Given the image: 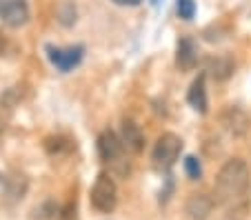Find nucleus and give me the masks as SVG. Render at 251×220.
I'll return each instance as SVG.
<instances>
[{"mask_svg": "<svg viewBox=\"0 0 251 220\" xmlns=\"http://www.w3.org/2000/svg\"><path fill=\"white\" fill-rule=\"evenodd\" d=\"M242 111L240 109H229L227 111V116H225V122H227V127L231 129V134H236V136H240V134H245L247 131V122L249 120H240L238 122V118H242Z\"/></svg>", "mask_w": 251, "mask_h": 220, "instance_id": "nucleus-11", "label": "nucleus"}, {"mask_svg": "<svg viewBox=\"0 0 251 220\" xmlns=\"http://www.w3.org/2000/svg\"><path fill=\"white\" fill-rule=\"evenodd\" d=\"M123 145L133 153L142 151V147H145V136H142L140 127L133 120H125L123 122Z\"/></svg>", "mask_w": 251, "mask_h": 220, "instance_id": "nucleus-10", "label": "nucleus"}, {"mask_svg": "<svg viewBox=\"0 0 251 220\" xmlns=\"http://www.w3.org/2000/svg\"><path fill=\"white\" fill-rule=\"evenodd\" d=\"M198 45L191 38H182L178 40V47H176V65L180 67V72H191V69L198 65Z\"/></svg>", "mask_w": 251, "mask_h": 220, "instance_id": "nucleus-7", "label": "nucleus"}, {"mask_svg": "<svg viewBox=\"0 0 251 220\" xmlns=\"http://www.w3.org/2000/svg\"><path fill=\"white\" fill-rule=\"evenodd\" d=\"M185 171H187V176H189L191 180H198V178L202 176V167H200V160L196 158V156H187Z\"/></svg>", "mask_w": 251, "mask_h": 220, "instance_id": "nucleus-13", "label": "nucleus"}, {"mask_svg": "<svg viewBox=\"0 0 251 220\" xmlns=\"http://www.w3.org/2000/svg\"><path fill=\"white\" fill-rule=\"evenodd\" d=\"M123 138H118L111 129H104L98 136V153L104 163H118L123 158Z\"/></svg>", "mask_w": 251, "mask_h": 220, "instance_id": "nucleus-6", "label": "nucleus"}, {"mask_svg": "<svg viewBox=\"0 0 251 220\" xmlns=\"http://www.w3.org/2000/svg\"><path fill=\"white\" fill-rule=\"evenodd\" d=\"M5 194H7V182H5V178L0 176V198L5 196Z\"/></svg>", "mask_w": 251, "mask_h": 220, "instance_id": "nucleus-17", "label": "nucleus"}, {"mask_svg": "<svg viewBox=\"0 0 251 220\" xmlns=\"http://www.w3.org/2000/svg\"><path fill=\"white\" fill-rule=\"evenodd\" d=\"M91 207L100 214H111L118 205V187L109 173H100L91 187Z\"/></svg>", "mask_w": 251, "mask_h": 220, "instance_id": "nucleus-3", "label": "nucleus"}, {"mask_svg": "<svg viewBox=\"0 0 251 220\" xmlns=\"http://www.w3.org/2000/svg\"><path fill=\"white\" fill-rule=\"evenodd\" d=\"M251 173L249 167L242 158H231L220 167L218 176H216V185H213V194L216 200L225 207L238 205L240 200H245L247 192H249Z\"/></svg>", "mask_w": 251, "mask_h": 220, "instance_id": "nucleus-1", "label": "nucleus"}, {"mask_svg": "<svg viewBox=\"0 0 251 220\" xmlns=\"http://www.w3.org/2000/svg\"><path fill=\"white\" fill-rule=\"evenodd\" d=\"M47 58L58 72L67 73L71 69H76L85 58V47L82 45H71V47H53L47 45Z\"/></svg>", "mask_w": 251, "mask_h": 220, "instance_id": "nucleus-4", "label": "nucleus"}, {"mask_svg": "<svg viewBox=\"0 0 251 220\" xmlns=\"http://www.w3.org/2000/svg\"><path fill=\"white\" fill-rule=\"evenodd\" d=\"M0 20L11 29L25 27L29 23L27 0H0Z\"/></svg>", "mask_w": 251, "mask_h": 220, "instance_id": "nucleus-5", "label": "nucleus"}, {"mask_svg": "<svg viewBox=\"0 0 251 220\" xmlns=\"http://www.w3.org/2000/svg\"><path fill=\"white\" fill-rule=\"evenodd\" d=\"M5 47V40H2V36H0V49Z\"/></svg>", "mask_w": 251, "mask_h": 220, "instance_id": "nucleus-18", "label": "nucleus"}, {"mask_svg": "<svg viewBox=\"0 0 251 220\" xmlns=\"http://www.w3.org/2000/svg\"><path fill=\"white\" fill-rule=\"evenodd\" d=\"M176 9H178V16L182 20H191L196 16V2L194 0H178Z\"/></svg>", "mask_w": 251, "mask_h": 220, "instance_id": "nucleus-14", "label": "nucleus"}, {"mask_svg": "<svg viewBox=\"0 0 251 220\" xmlns=\"http://www.w3.org/2000/svg\"><path fill=\"white\" fill-rule=\"evenodd\" d=\"M74 218H76V211H74V207H71V205L58 214V220H74Z\"/></svg>", "mask_w": 251, "mask_h": 220, "instance_id": "nucleus-15", "label": "nucleus"}, {"mask_svg": "<svg viewBox=\"0 0 251 220\" xmlns=\"http://www.w3.org/2000/svg\"><path fill=\"white\" fill-rule=\"evenodd\" d=\"M213 65V76L216 78H220V80H225V78H229L233 73V60L231 58H227V56H220V58H216V60L211 62Z\"/></svg>", "mask_w": 251, "mask_h": 220, "instance_id": "nucleus-12", "label": "nucleus"}, {"mask_svg": "<svg viewBox=\"0 0 251 220\" xmlns=\"http://www.w3.org/2000/svg\"><path fill=\"white\" fill-rule=\"evenodd\" d=\"M114 2L120 7H136V5H140L142 0H114Z\"/></svg>", "mask_w": 251, "mask_h": 220, "instance_id": "nucleus-16", "label": "nucleus"}, {"mask_svg": "<svg viewBox=\"0 0 251 220\" xmlns=\"http://www.w3.org/2000/svg\"><path fill=\"white\" fill-rule=\"evenodd\" d=\"M213 198H209L207 194H191L185 202V211L191 220H207L213 211Z\"/></svg>", "mask_w": 251, "mask_h": 220, "instance_id": "nucleus-8", "label": "nucleus"}, {"mask_svg": "<svg viewBox=\"0 0 251 220\" xmlns=\"http://www.w3.org/2000/svg\"><path fill=\"white\" fill-rule=\"evenodd\" d=\"M180 153H182L180 136L167 131V134H162L160 138L156 140V147H153V153H151L153 167L160 169V171H167V169H171L176 163H178Z\"/></svg>", "mask_w": 251, "mask_h": 220, "instance_id": "nucleus-2", "label": "nucleus"}, {"mask_svg": "<svg viewBox=\"0 0 251 220\" xmlns=\"http://www.w3.org/2000/svg\"><path fill=\"white\" fill-rule=\"evenodd\" d=\"M187 100H189V105L194 107L198 114H207L209 100H207V76H204V73H200V76L191 82Z\"/></svg>", "mask_w": 251, "mask_h": 220, "instance_id": "nucleus-9", "label": "nucleus"}]
</instances>
